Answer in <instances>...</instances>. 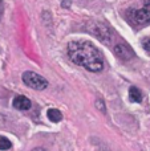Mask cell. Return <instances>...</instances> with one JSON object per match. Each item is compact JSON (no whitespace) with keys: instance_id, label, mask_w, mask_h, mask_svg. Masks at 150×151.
<instances>
[{"instance_id":"1","label":"cell","mask_w":150,"mask_h":151,"mask_svg":"<svg viewBox=\"0 0 150 151\" xmlns=\"http://www.w3.org/2000/svg\"><path fill=\"white\" fill-rule=\"evenodd\" d=\"M68 56L76 65L84 66L89 72L97 73L104 68L100 50L88 41H72L68 45Z\"/></svg>"},{"instance_id":"2","label":"cell","mask_w":150,"mask_h":151,"mask_svg":"<svg viewBox=\"0 0 150 151\" xmlns=\"http://www.w3.org/2000/svg\"><path fill=\"white\" fill-rule=\"evenodd\" d=\"M21 78H23V82L28 88L35 89V90H44L48 86V81L40 74L35 73V72H24Z\"/></svg>"},{"instance_id":"3","label":"cell","mask_w":150,"mask_h":151,"mask_svg":"<svg viewBox=\"0 0 150 151\" xmlns=\"http://www.w3.org/2000/svg\"><path fill=\"white\" fill-rule=\"evenodd\" d=\"M129 19L132 23L144 25V24H150V0L144 4L140 9H132L129 12Z\"/></svg>"},{"instance_id":"4","label":"cell","mask_w":150,"mask_h":151,"mask_svg":"<svg viewBox=\"0 0 150 151\" xmlns=\"http://www.w3.org/2000/svg\"><path fill=\"white\" fill-rule=\"evenodd\" d=\"M89 31L104 44H109L112 41V33L110 29L102 23H94L89 27Z\"/></svg>"},{"instance_id":"5","label":"cell","mask_w":150,"mask_h":151,"mask_svg":"<svg viewBox=\"0 0 150 151\" xmlns=\"http://www.w3.org/2000/svg\"><path fill=\"white\" fill-rule=\"evenodd\" d=\"M113 50H114V55L124 61H129L134 57V50H133L126 42H117V44L114 45Z\"/></svg>"},{"instance_id":"6","label":"cell","mask_w":150,"mask_h":151,"mask_svg":"<svg viewBox=\"0 0 150 151\" xmlns=\"http://www.w3.org/2000/svg\"><path fill=\"white\" fill-rule=\"evenodd\" d=\"M12 105H13V107L17 110H29L32 106L31 101L24 96H16L15 99H13V102H12Z\"/></svg>"},{"instance_id":"7","label":"cell","mask_w":150,"mask_h":151,"mask_svg":"<svg viewBox=\"0 0 150 151\" xmlns=\"http://www.w3.org/2000/svg\"><path fill=\"white\" fill-rule=\"evenodd\" d=\"M129 99L132 102L140 104V102L142 101V94H141L140 89L136 88V86H130V89H129Z\"/></svg>"},{"instance_id":"8","label":"cell","mask_w":150,"mask_h":151,"mask_svg":"<svg viewBox=\"0 0 150 151\" xmlns=\"http://www.w3.org/2000/svg\"><path fill=\"white\" fill-rule=\"evenodd\" d=\"M47 117L49 118L50 122H55V123L60 122V121L63 119V114H61V113L58 111L57 109H48V111H47Z\"/></svg>"},{"instance_id":"9","label":"cell","mask_w":150,"mask_h":151,"mask_svg":"<svg viewBox=\"0 0 150 151\" xmlns=\"http://www.w3.org/2000/svg\"><path fill=\"white\" fill-rule=\"evenodd\" d=\"M12 147L9 139H7L5 137H0V150H9Z\"/></svg>"},{"instance_id":"10","label":"cell","mask_w":150,"mask_h":151,"mask_svg":"<svg viewBox=\"0 0 150 151\" xmlns=\"http://www.w3.org/2000/svg\"><path fill=\"white\" fill-rule=\"evenodd\" d=\"M142 47L145 50L150 52V37H145V39L142 40Z\"/></svg>"},{"instance_id":"11","label":"cell","mask_w":150,"mask_h":151,"mask_svg":"<svg viewBox=\"0 0 150 151\" xmlns=\"http://www.w3.org/2000/svg\"><path fill=\"white\" fill-rule=\"evenodd\" d=\"M96 106H97L102 113H105V105H104V102L101 101V99H97V101H96Z\"/></svg>"},{"instance_id":"12","label":"cell","mask_w":150,"mask_h":151,"mask_svg":"<svg viewBox=\"0 0 150 151\" xmlns=\"http://www.w3.org/2000/svg\"><path fill=\"white\" fill-rule=\"evenodd\" d=\"M3 15V0H0V17Z\"/></svg>"},{"instance_id":"13","label":"cell","mask_w":150,"mask_h":151,"mask_svg":"<svg viewBox=\"0 0 150 151\" xmlns=\"http://www.w3.org/2000/svg\"><path fill=\"white\" fill-rule=\"evenodd\" d=\"M33 151H44V149H40V147H39V149H35Z\"/></svg>"}]
</instances>
